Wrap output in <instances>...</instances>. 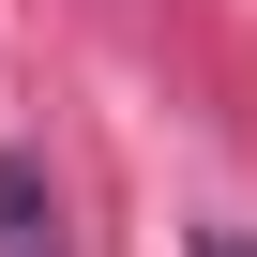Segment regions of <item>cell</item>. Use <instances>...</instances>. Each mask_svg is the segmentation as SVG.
I'll list each match as a JSON object with an SVG mask.
<instances>
[{
	"instance_id": "2",
	"label": "cell",
	"mask_w": 257,
	"mask_h": 257,
	"mask_svg": "<svg viewBox=\"0 0 257 257\" xmlns=\"http://www.w3.org/2000/svg\"><path fill=\"white\" fill-rule=\"evenodd\" d=\"M197 257H257V242H242V227H197Z\"/></svg>"
},
{
	"instance_id": "1",
	"label": "cell",
	"mask_w": 257,
	"mask_h": 257,
	"mask_svg": "<svg viewBox=\"0 0 257 257\" xmlns=\"http://www.w3.org/2000/svg\"><path fill=\"white\" fill-rule=\"evenodd\" d=\"M0 257H61V197L31 152H0Z\"/></svg>"
}]
</instances>
